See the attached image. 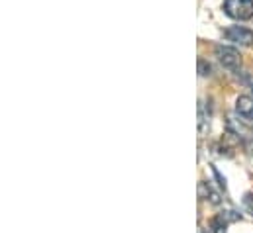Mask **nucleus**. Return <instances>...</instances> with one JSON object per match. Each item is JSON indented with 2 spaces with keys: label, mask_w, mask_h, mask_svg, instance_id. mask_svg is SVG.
<instances>
[{
  "label": "nucleus",
  "mask_w": 253,
  "mask_h": 233,
  "mask_svg": "<svg viewBox=\"0 0 253 233\" xmlns=\"http://www.w3.org/2000/svg\"><path fill=\"white\" fill-rule=\"evenodd\" d=\"M212 230H204V228H198V233H210Z\"/></svg>",
  "instance_id": "nucleus-12"
},
{
  "label": "nucleus",
  "mask_w": 253,
  "mask_h": 233,
  "mask_svg": "<svg viewBox=\"0 0 253 233\" xmlns=\"http://www.w3.org/2000/svg\"><path fill=\"white\" fill-rule=\"evenodd\" d=\"M244 210H246L250 216H253V194H246V196H244Z\"/></svg>",
  "instance_id": "nucleus-9"
},
{
  "label": "nucleus",
  "mask_w": 253,
  "mask_h": 233,
  "mask_svg": "<svg viewBox=\"0 0 253 233\" xmlns=\"http://www.w3.org/2000/svg\"><path fill=\"white\" fill-rule=\"evenodd\" d=\"M198 196H200L202 200H210L212 204H220V194L214 192L212 186L206 184V182H200V184H198Z\"/></svg>",
  "instance_id": "nucleus-5"
},
{
  "label": "nucleus",
  "mask_w": 253,
  "mask_h": 233,
  "mask_svg": "<svg viewBox=\"0 0 253 233\" xmlns=\"http://www.w3.org/2000/svg\"><path fill=\"white\" fill-rule=\"evenodd\" d=\"M236 112L244 121H253V98L252 96H240L236 100Z\"/></svg>",
  "instance_id": "nucleus-4"
},
{
  "label": "nucleus",
  "mask_w": 253,
  "mask_h": 233,
  "mask_svg": "<svg viewBox=\"0 0 253 233\" xmlns=\"http://www.w3.org/2000/svg\"><path fill=\"white\" fill-rule=\"evenodd\" d=\"M224 12L234 20H250L253 18V0H226Z\"/></svg>",
  "instance_id": "nucleus-1"
},
{
  "label": "nucleus",
  "mask_w": 253,
  "mask_h": 233,
  "mask_svg": "<svg viewBox=\"0 0 253 233\" xmlns=\"http://www.w3.org/2000/svg\"><path fill=\"white\" fill-rule=\"evenodd\" d=\"M220 218H222V220H226L228 224H230V222H238V220H242V216H240L238 212H232V210L222 212V214H220Z\"/></svg>",
  "instance_id": "nucleus-8"
},
{
  "label": "nucleus",
  "mask_w": 253,
  "mask_h": 233,
  "mask_svg": "<svg viewBox=\"0 0 253 233\" xmlns=\"http://www.w3.org/2000/svg\"><path fill=\"white\" fill-rule=\"evenodd\" d=\"M226 228H228V222L222 220L220 216H216V218L210 222V230H212V233H226Z\"/></svg>",
  "instance_id": "nucleus-6"
},
{
  "label": "nucleus",
  "mask_w": 253,
  "mask_h": 233,
  "mask_svg": "<svg viewBox=\"0 0 253 233\" xmlns=\"http://www.w3.org/2000/svg\"><path fill=\"white\" fill-rule=\"evenodd\" d=\"M224 38L238 45H253V32L244 26H232L224 30Z\"/></svg>",
  "instance_id": "nucleus-3"
},
{
  "label": "nucleus",
  "mask_w": 253,
  "mask_h": 233,
  "mask_svg": "<svg viewBox=\"0 0 253 233\" xmlns=\"http://www.w3.org/2000/svg\"><path fill=\"white\" fill-rule=\"evenodd\" d=\"M198 75H200V77L212 75V67H210V63H206L204 59H198Z\"/></svg>",
  "instance_id": "nucleus-7"
},
{
  "label": "nucleus",
  "mask_w": 253,
  "mask_h": 233,
  "mask_svg": "<svg viewBox=\"0 0 253 233\" xmlns=\"http://www.w3.org/2000/svg\"><path fill=\"white\" fill-rule=\"evenodd\" d=\"M248 157H250V163L253 165V139L248 143Z\"/></svg>",
  "instance_id": "nucleus-11"
},
{
  "label": "nucleus",
  "mask_w": 253,
  "mask_h": 233,
  "mask_svg": "<svg viewBox=\"0 0 253 233\" xmlns=\"http://www.w3.org/2000/svg\"><path fill=\"white\" fill-rule=\"evenodd\" d=\"M212 173H214V176L218 178V184H220V186L226 190V178H222V175L218 173V169H216V167H212Z\"/></svg>",
  "instance_id": "nucleus-10"
},
{
  "label": "nucleus",
  "mask_w": 253,
  "mask_h": 233,
  "mask_svg": "<svg viewBox=\"0 0 253 233\" xmlns=\"http://www.w3.org/2000/svg\"><path fill=\"white\" fill-rule=\"evenodd\" d=\"M216 57L220 59V63H222L226 69H232V71L240 69V65H242V55H240V51L234 49V47H228V45H218V47H216Z\"/></svg>",
  "instance_id": "nucleus-2"
}]
</instances>
